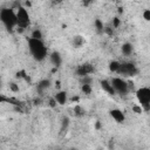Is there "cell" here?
I'll list each match as a JSON object with an SVG mask.
<instances>
[{
	"instance_id": "6da1fadb",
	"label": "cell",
	"mask_w": 150,
	"mask_h": 150,
	"mask_svg": "<svg viewBox=\"0 0 150 150\" xmlns=\"http://www.w3.org/2000/svg\"><path fill=\"white\" fill-rule=\"evenodd\" d=\"M28 49L30 55L36 61H43L48 54V49L42 40H36L33 38L28 39Z\"/></svg>"
},
{
	"instance_id": "5bb4252c",
	"label": "cell",
	"mask_w": 150,
	"mask_h": 150,
	"mask_svg": "<svg viewBox=\"0 0 150 150\" xmlns=\"http://www.w3.org/2000/svg\"><path fill=\"white\" fill-rule=\"evenodd\" d=\"M120 67H121V62L117 61V60H112V61L109 62V70L111 73H117L118 74Z\"/></svg>"
},
{
	"instance_id": "603a6c76",
	"label": "cell",
	"mask_w": 150,
	"mask_h": 150,
	"mask_svg": "<svg viewBox=\"0 0 150 150\" xmlns=\"http://www.w3.org/2000/svg\"><path fill=\"white\" fill-rule=\"evenodd\" d=\"M132 110H134V112H136V114H142L144 110H143V108L139 105V104H135V105H132Z\"/></svg>"
},
{
	"instance_id": "9a60e30c",
	"label": "cell",
	"mask_w": 150,
	"mask_h": 150,
	"mask_svg": "<svg viewBox=\"0 0 150 150\" xmlns=\"http://www.w3.org/2000/svg\"><path fill=\"white\" fill-rule=\"evenodd\" d=\"M94 26L97 30V33H103L104 32V26H103V22L100 20V19H95L94 20Z\"/></svg>"
},
{
	"instance_id": "44dd1931",
	"label": "cell",
	"mask_w": 150,
	"mask_h": 150,
	"mask_svg": "<svg viewBox=\"0 0 150 150\" xmlns=\"http://www.w3.org/2000/svg\"><path fill=\"white\" fill-rule=\"evenodd\" d=\"M68 125H69V118H68V117H63V118H62V128H61V130H62V131L67 130Z\"/></svg>"
},
{
	"instance_id": "cb8c5ba5",
	"label": "cell",
	"mask_w": 150,
	"mask_h": 150,
	"mask_svg": "<svg viewBox=\"0 0 150 150\" xmlns=\"http://www.w3.org/2000/svg\"><path fill=\"white\" fill-rule=\"evenodd\" d=\"M120 25H121V20H120L118 18H114V19H112V27H114V28H118Z\"/></svg>"
},
{
	"instance_id": "7c38bea8",
	"label": "cell",
	"mask_w": 150,
	"mask_h": 150,
	"mask_svg": "<svg viewBox=\"0 0 150 150\" xmlns=\"http://www.w3.org/2000/svg\"><path fill=\"white\" fill-rule=\"evenodd\" d=\"M54 98H55V101L57 102V104L63 105V104H66V102H67V93H66L64 90H59V91L54 95Z\"/></svg>"
},
{
	"instance_id": "ffe728a7",
	"label": "cell",
	"mask_w": 150,
	"mask_h": 150,
	"mask_svg": "<svg viewBox=\"0 0 150 150\" xmlns=\"http://www.w3.org/2000/svg\"><path fill=\"white\" fill-rule=\"evenodd\" d=\"M8 87H9V89H11V91H13V93H18L19 89H20V88H19V84H16L15 82H11Z\"/></svg>"
},
{
	"instance_id": "ba28073f",
	"label": "cell",
	"mask_w": 150,
	"mask_h": 150,
	"mask_svg": "<svg viewBox=\"0 0 150 150\" xmlns=\"http://www.w3.org/2000/svg\"><path fill=\"white\" fill-rule=\"evenodd\" d=\"M109 114H110L111 118H112L115 122H117V123H123L124 120H125V115H124V112H123L121 109H118V108H114V109H111V110L109 111Z\"/></svg>"
},
{
	"instance_id": "4316f807",
	"label": "cell",
	"mask_w": 150,
	"mask_h": 150,
	"mask_svg": "<svg viewBox=\"0 0 150 150\" xmlns=\"http://www.w3.org/2000/svg\"><path fill=\"white\" fill-rule=\"evenodd\" d=\"M55 84H56V87H57V88H60V81H56V82H55Z\"/></svg>"
},
{
	"instance_id": "ac0fdd59",
	"label": "cell",
	"mask_w": 150,
	"mask_h": 150,
	"mask_svg": "<svg viewBox=\"0 0 150 150\" xmlns=\"http://www.w3.org/2000/svg\"><path fill=\"white\" fill-rule=\"evenodd\" d=\"M81 90H82L83 94L90 95L91 94V84H82L81 86Z\"/></svg>"
},
{
	"instance_id": "7a4b0ae2",
	"label": "cell",
	"mask_w": 150,
	"mask_h": 150,
	"mask_svg": "<svg viewBox=\"0 0 150 150\" xmlns=\"http://www.w3.org/2000/svg\"><path fill=\"white\" fill-rule=\"evenodd\" d=\"M0 20L8 30L18 28L16 11H14L13 8H2L0 11Z\"/></svg>"
},
{
	"instance_id": "d6986e66",
	"label": "cell",
	"mask_w": 150,
	"mask_h": 150,
	"mask_svg": "<svg viewBox=\"0 0 150 150\" xmlns=\"http://www.w3.org/2000/svg\"><path fill=\"white\" fill-rule=\"evenodd\" d=\"M74 114H75V116L81 117V116L84 115V110L82 109L81 105H75V108H74Z\"/></svg>"
},
{
	"instance_id": "8992f818",
	"label": "cell",
	"mask_w": 150,
	"mask_h": 150,
	"mask_svg": "<svg viewBox=\"0 0 150 150\" xmlns=\"http://www.w3.org/2000/svg\"><path fill=\"white\" fill-rule=\"evenodd\" d=\"M138 73L137 67L132 63V62H122L118 74L123 75V76H135Z\"/></svg>"
},
{
	"instance_id": "484cf974",
	"label": "cell",
	"mask_w": 150,
	"mask_h": 150,
	"mask_svg": "<svg viewBox=\"0 0 150 150\" xmlns=\"http://www.w3.org/2000/svg\"><path fill=\"white\" fill-rule=\"evenodd\" d=\"M48 103H49V105H50L52 108H55V107H56V104H57V102L55 101V98H54V97L49 98V102H48Z\"/></svg>"
},
{
	"instance_id": "277c9868",
	"label": "cell",
	"mask_w": 150,
	"mask_h": 150,
	"mask_svg": "<svg viewBox=\"0 0 150 150\" xmlns=\"http://www.w3.org/2000/svg\"><path fill=\"white\" fill-rule=\"evenodd\" d=\"M16 19H18V29L23 30L29 26L30 19H29V14L26 7L19 6L16 8Z\"/></svg>"
},
{
	"instance_id": "9c48e42d",
	"label": "cell",
	"mask_w": 150,
	"mask_h": 150,
	"mask_svg": "<svg viewBox=\"0 0 150 150\" xmlns=\"http://www.w3.org/2000/svg\"><path fill=\"white\" fill-rule=\"evenodd\" d=\"M49 60H50V63H52L55 68L60 67L61 63H62V56H61V54H60L59 52H53V53H50V54H49Z\"/></svg>"
},
{
	"instance_id": "8fae6325",
	"label": "cell",
	"mask_w": 150,
	"mask_h": 150,
	"mask_svg": "<svg viewBox=\"0 0 150 150\" xmlns=\"http://www.w3.org/2000/svg\"><path fill=\"white\" fill-rule=\"evenodd\" d=\"M100 84H101V88H102L107 94H109V95H115V94H116L115 90H114V88H112V84H111V82H110L109 80H102V81L100 82Z\"/></svg>"
},
{
	"instance_id": "4fadbf2b",
	"label": "cell",
	"mask_w": 150,
	"mask_h": 150,
	"mask_svg": "<svg viewBox=\"0 0 150 150\" xmlns=\"http://www.w3.org/2000/svg\"><path fill=\"white\" fill-rule=\"evenodd\" d=\"M132 50H134V48H132V45H131L130 42H124V43L121 46V52H122V54L125 55V56L131 55V54H132Z\"/></svg>"
},
{
	"instance_id": "d4e9b609",
	"label": "cell",
	"mask_w": 150,
	"mask_h": 150,
	"mask_svg": "<svg viewBox=\"0 0 150 150\" xmlns=\"http://www.w3.org/2000/svg\"><path fill=\"white\" fill-rule=\"evenodd\" d=\"M143 19L145 21H150V9H145L143 12Z\"/></svg>"
},
{
	"instance_id": "30bf717a",
	"label": "cell",
	"mask_w": 150,
	"mask_h": 150,
	"mask_svg": "<svg viewBox=\"0 0 150 150\" xmlns=\"http://www.w3.org/2000/svg\"><path fill=\"white\" fill-rule=\"evenodd\" d=\"M49 87H50V81H49L48 79H43V80H41V81L36 84V91H38L39 94H43Z\"/></svg>"
},
{
	"instance_id": "7402d4cb",
	"label": "cell",
	"mask_w": 150,
	"mask_h": 150,
	"mask_svg": "<svg viewBox=\"0 0 150 150\" xmlns=\"http://www.w3.org/2000/svg\"><path fill=\"white\" fill-rule=\"evenodd\" d=\"M81 84H91V77L88 75V76H84L81 79Z\"/></svg>"
},
{
	"instance_id": "52a82bcc",
	"label": "cell",
	"mask_w": 150,
	"mask_h": 150,
	"mask_svg": "<svg viewBox=\"0 0 150 150\" xmlns=\"http://www.w3.org/2000/svg\"><path fill=\"white\" fill-rule=\"evenodd\" d=\"M76 75H79L80 77H84V76H88L90 75L91 73H94V66L90 64V63H83V64H80L76 70H75Z\"/></svg>"
},
{
	"instance_id": "e0dca14e",
	"label": "cell",
	"mask_w": 150,
	"mask_h": 150,
	"mask_svg": "<svg viewBox=\"0 0 150 150\" xmlns=\"http://www.w3.org/2000/svg\"><path fill=\"white\" fill-rule=\"evenodd\" d=\"M30 38L36 39V40H42V32H41L39 28H36V29H34V30L32 32Z\"/></svg>"
},
{
	"instance_id": "f546056e",
	"label": "cell",
	"mask_w": 150,
	"mask_h": 150,
	"mask_svg": "<svg viewBox=\"0 0 150 150\" xmlns=\"http://www.w3.org/2000/svg\"><path fill=\"white\" fill-rule=\"evenodd\" d=\"M98 150H102V149H98Z\"/></svg>"
},
{
	"instance_id": "5b68a950",
	"label": "cell",
	"mask_w": 150,
	"mask_h": 150,
	"mask_svg": "<svg viewBox=\"0 0 150 150\" xmlns=\"http://www.w3.org/2000/svg\"><path fill=\"white\" fill-rule=\"evenodd\" d=\"M110 82L112 84V88H114L115 93L118 94V95H123L124 96V95H127L130 91L128 81H125L122 77H112L110 80Z\"/></svg>"
},
{
	"instance_id": "3957f363",
	"label": "cell",
	"mask_w": 150,
	"mask_h": 150,
	"mask_svg": "<svg viewBox=\"0 0 150 150\" xmlns=\"http://www.w3.org/2000/svg\"><path fill=\"white\" fill-rule=\"evenodd\" d=\"M136 98L138 104L143 108L144 111L150 110V88L149 87H141L136 90Z\"/></svg>"
},
{
	"instance_id": "2e32d148",
	"label": "cell",
	"mask_w": 150,
	"mask_h": 150,
	"mask_svg": "<svg viewBox=\"0 0 150 150\" xmlns=\"http://www.w3.org/2000/svg\"><path fill=\"white\" fill-rule=\"evenodd\" d=\"M83 42H84V40H83V38L80 36V35L74 36V39H73V45H74V47H76V48H80V47L83 45Z\"/></svg>"
},
{
	"instance_id": "f1b7e54d",
	"label": "cell",
	"mask_w": 150,
	"mask_h": 150,
	"mask_svg": "<svg viewBox=\"0 0 150 150\" xmlns=\"http://www.w3.org/2000/svg\"><path fill=\"white\" fill-rule=\"evenodd\" d=\"M70 150H76V149H70Z\"/></svg>"
},
{
	"instance_id": "83f0119b",
	"label": "cell",
	"mask_w": 150,
	"mask_h": 150,
	"mask_svg": "<svg viewBox=\"0 0 150 150\" xmlns=\"http://www.w3.org/2000/svg\"><path fill=\"white\" fill-rule=\"evenodd\" d=\"M100 127H101V124H100V123H98V122H97V123H96V128H97V129H98V128H100Z\"/></svg>"
}]
</instances>
